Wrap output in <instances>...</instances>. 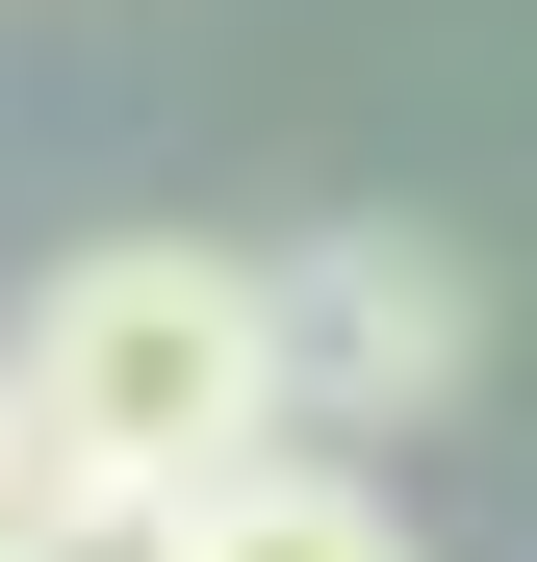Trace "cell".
Listing matches in <instances>:
<instances>
[{
  "label": "cell",
  "instance_id": "6da1fadb",
  "mask_svg": "<svg viewBox=\"0 0 537 562\" xmlns=\"http://www.w3.org/2000/svg\"><path fill=\"white\" fill-rule=\"evenodd\" d=\"M0 384H26L52 486H231V460H282V333H256V256H205V231L52 256Z\"/></svg>",
  "mask_w": 537,
  "mask_h": 562
},
{
  "label": "cell",
  "instance_id": "7a4b0ae2",
  "mask_svg": "<svg viewBox=\"0 0 537 562\" xmlns=\"http://www.w3.org/2000/svg\"><path fill=\"white\" fill-rule=\"evenodd\" d=\"M256 333H282V435H410V409H461L486 281L435 231H307V256H256Z\"/></svg>",
  "mask_w": 537,
  "mask_h": 562
},
{
  "label": "cell",
  "instance_id": "3957f363",
  "mask_svg": "<svg viewBox=\"0 0 537 562\" xmlns=\"http://www.w3.org/2000/svg\"><path fill=\"white\" fill-rule=\"evenodd\" d=\"M179 562H410V512L282 435V460H231V486H179Z\"/></svg>",
  "mask_w": 537,
  "mask_h": 562
},
{
  "label": "cell",
  "instance_id": "277c9868",
  "mask_svg": "<svg viewBox=\"0 0 537 562\" xmlns=\"http://www.w3.org/2000/svg\"><path fill=\"white\" fill-rule=\"evenodd\" d=\"M26 562H179V486H52Z\"/></svg>",
  "mask_w": 537,
  "mask_h": 562
},
{
  "label": "cell",
  "instance_id": "5b68a950",
  "mask_svg": "<svg viewBox=\"0 0 537 562\" xmlns=\"http://www.w3.org/2000/svg\"><path fill=\"white\" fill-rule=\"evenodd\" d=\"M26 512H52V435H26V384H0V562H26Z\"/></svg>",
  "mask_w": 537,
  "mask_h": 562
}]
</instances>
